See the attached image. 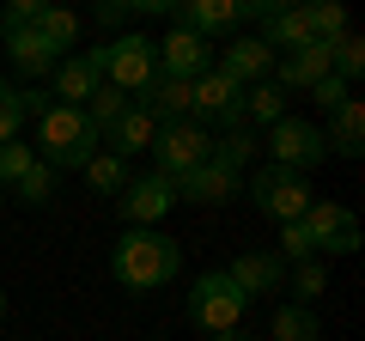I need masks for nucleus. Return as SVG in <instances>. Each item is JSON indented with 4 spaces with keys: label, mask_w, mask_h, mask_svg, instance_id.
Listing matches in <instances>:
<instances>
[{
    "label": "nucleus",
    "mask_w": 365,
    "mask_h": 341,
    "mask_svg": "<svg viewBox=\"0 0 365 341\" xmlns=\"http://www.w3.org/2000/svg\"><path fill=\"white\" fill-rule=\"evenodd\" d=\"M110 275L128 292H158L182 275V244L165 232H122V244L110 250Z\"/></svg>",
    "instance_id": "nucleus-1"
},
{
    "label": "nucleus",
    "mask_w": 365,
    "mask_h": 341,
    "mask_svg": "<svg viewBox=\"0 0 365 341\" xmlns=\"http://www.w3.org/2000/svg\"><path fill=\"white\" fill-rule=\"evenodd\" d=\"M98 146H104V134L86 122V110L49 104V110L37 116V146H31V153H37L49 170H79L91 153H98Z\"/></svg>",
    "instance_id": "nucleus-2"
},
{
    "label": "nucleus",
    "mask_w": 365,
    "mask_h": 341,
    "mask_svg": "<svg viewBox=\"0 0 365 341\" xmlns=\"http://www.w3.org/2000/svg\"><path fill=\"white\" fill-rule=\"evenodd\" d=\"M250 201H256V213L262 220H274V225H292V220H304V208H311V183H304L299 170H287V165H256L250 170Z\"/></svg>",
    "instance_id": "nucleus-3"
},
{
    "label": "nucleus",
    "mask_w": 365,
    "mask_h": 341,
    "mask_svg": "<svg viewBox=\"0 0 365 341\" xmlns=\"http://www.w3.org/2000/svg\"><path fill=\"white\" fill-rule=\"evenodd\" d=\"M244 311H250V299L225 280V268L195 275V287H189V323H195V329H207V335H232V329H244Z\"/></svg>",
    "instance_id": "nucleus-4"
},
{
    "label": "nucleus",
    "mask_w": 365,
    "mask_h": 341,
    "mask_svg": "<svg viewBox=\"0 0 365 341\" xmlns=\"http://www.w3.org/2000/svg\"><path fill=\"white\" fill-rule=\"evenodd\" d=\"M153 79H158V43H153V37L128 31V37H110V43H104V86L140 98Z\"/></svg>",
    "instance_id": "nucleus-5"
},
{
    "label": "nucleus",
    "mask_w": 365,
    "mask_h": 341,
    "mask_svg": "<svg viewBox=\"0 0 365 341\" xmlns=\"http://www.w3.org/2000/svg\"><path fill=\"white\" fill-rule=\"evenodd\" d=\"M153 158H158V177L182 183L189 170H201V165L213 158V134L201 128V122H170V128H158Z\"/></svg>",
    "instance_id": "nucleus-6"
},
{
    "label": "nucleus",
    "mask_w": 365,
    "mask_h": 341,
    "mask_svg": "<svg viewBox=\"0 0 365 341\" xmlns=\"http://www.w3.org/2000/svg\"><path fill=\"white\" fill-rule=\"evenodd\" d=\"M189 122H220V128H244V86L237 79H225L220 67H207V73L189 86Z\"/></svg>",
    "instance_id": "nucleus-7"
},
{
    "label": "nucleus",
    "mask_w": 365,
    "mask_h": 341,
    "mask_svg": "<svg viewBox=\"0 0 365 341\" xmlns=\"http://www.w3.org/2000/svg\"><path fill=\"white\" fill-rule=\"evenodd\" d=\"M268 165H287V170H311V165H323L329 158V141H323V128L317 122H299V116H280L274 122V134H268Z\"/></svg>",
    "instance_id": "nucleus-8"
},
{
    "label": "nucleus",
    "mask_w": 365,
    "mask_h": 341,
    "mask_svg": "<svg viewBox=\"0 0 365 341\" xmlns=\"http://www.w3.org/2000/svg\"><path fill=\"white\" fill-rule=\"evenodd\" d=\"M170 208H177V183L158 177V170L153 177H128V189L116 195V213L128 220V232H153Z\"/></svg>",
    "instance_id": "nucleus-9"
},
{
    "label": "nucleus",
    "mask_w": 365,
    "mask_h": 341,
    "mask_svg": "<svg viewBox=\"0 0 365 341\" xmlns=\"http://www.w3.org/2000/svg\"><path fill=\"white\" fill-rule=\"evenodd\" d=\"M299 225H304V238H311L317 256H353V250H359V220H353L341 201H311Z\"/></svg>",
    "instance_id": "nucleus-10"
},
{
    "label": "nucleus",
    "mask_w": 365,
    "mask_h": 341,
    "mask_svg": "<svg viewBox=\"0 0 365 341\" xmlns=\"http://www.w3.org/2000/svg\"><path fill=\"white\" fill-rule=\"evenodd\" d=\"M98 86H104V43L79 49V55H61V67L49 73V98L55 104H73V110H86V98Z\"/></svg>",
    "instance_id": "nucleus-11"
},
{
    "label": "nucleus",
    "mask_w": 365,
    "mask_h": 341,
    "mask_svg": "<svg viewBox=\"0 0 365 341\" xmlns=\"http://www.w3.org/2000/svg\"><path fill=\"white\" fill-rule=\"evenodd\" d=\"M207 67H213V43L195 37V31H182V25H170V37L158 43V73H165V79H189V86H195Z\"/></svg>",
    "instance_id": "nucleus-12"
},
{
    "label": "nucleus",
    "mask_w": 365,
    "mask_h": 341,
    "mask_svg": "<svg viewBox=\"0 0 365 341\" xmlns=\"http://www.w3.org/2000/svg\"><path fill=\"white\" fill-rule=\"evenodd\" d=\"M213 67H220L225 79H237V86H262V79H274V49L262 37H232L225 49H213Z\"/></svg>",
    "instance_id": "nucleus-13"
},
{
    "label": "nucleus",
    "mask_w": 365,
    "mask_h": 341,
    "mask_svg": "<svg viewBox=\"0 0 365 341\" xmlns=\"http://www.w3.org/2000/svg\"><path fill=\"white\" fill-rule=\"evenodd\" d=\"M170 25L195 31V37H220V31H237L244 25V0H182V6H170Z\"/></svg>",
    "instance_id": "nucleus-14"
},
{
    "label": "nucleus",
    "mask_w": 365,
    "mask_h": 341,
    "mask_svg": "<svg viewBox=\"0 0 365 341\" xmlns=\"http://www.w3.org/2000/svg\"><path fill=\"white\" fill-rule=\"evenodd\" d=\"M225 280H232L244 299H262V292H280V287H287V263L268 256V250H244V256L225 268Z\"/></svg>",
    "instance_id": "nucleus-15"
},
{
    "label": "nucleus",
    "mask_w": 365,
    "mask_h": 341,
    "mask_svg": "<svg viewBox=\"0 0 365 341\" xmlns=\"http://www.w3.org/2000/svg\"><path fill=\"white\" fill-rule=\"evenodd\" d=\"M335 67H329V43H304L299 55H280L274 61V86L280 92H311L317 79H329Z\"/></svg>",
    "instance_id": "nucleus-16"
},
{
    "label": "nucleus",
    "mask_w": 365,
    "mask_h": 341,
    "mask_svg": "<svg viewBox=\"0 0 365 341\" xmlns=\"http://www.w3.org/2000/svg\"><path fill=\"white\" fill-rule=\"evenodd\" d=\"M237 189H244V177H232V170H220L207 158L201 170H189V177L177 183V201H189V208H225Z\"/></svg>",
    "instance_id": "nucleus-17"
},
{
    "label": "nucleus",
    "mask_w": 365,
    "mask_h": 341,
    "mask_svg": "<svg viewBox=\"0 0 365 341\" xmlns=\"http://www.w3.org/2000/svg\"><path fill=\"white\" fill-rule=\"evenodd\" d=\"M6 37V61L19 67V73H31V79H49L55 67H61V55L49 49V43L37 37V25H25V31H0Z\"/></svg>",
    "instance_id": "nucleus-18"
},
{
    "label": "nucleus",
    "mask_w": 365,
    "mask_h": 341,
    "mask_svg": "<svg viewBox=\"0 0 365 341\" xmlns=\"http://www.w3.org/2000/svg\"><path fill=\"white\" fill-rule=\"evenodd\" d=\"M153 141H158V122L146 116L140 104H128V110H122V122L104 134V153H116V158H134V153H153Z\"/></svg>",
    "instance_id": "nucleus-19"
},
{
    "label": "nucleus",
    "mask_w": 365,
    "mask_h": 341,
    "mask_svg": "<svg viewBox=\"0 0 365 341\" xmlns=\"http://www.w3.org/2000/svg\"><path fill=\"white\" fill-rule=\"evenodd\" d=\"M323 141H329V153H341V158L365 153V104L359 98H347V104L335 110V128H323Z\"/></svg>",
    "instance_id": "nucleus-20"
},
{
    "label": "nucleus",
    "mask_w": 365,
    "mask_h": 341,
    "mask_svg": "<svg viewBox=\"0 0 365 341\" xmlns=\"http://www.w3.org/2000/svg\"><path fill=\"white\" fill-rule=\"evenodd\" d=\"M262 43H268V49H287V55H299L304 43H311V25H304V6H274L268 19H262Z\"/></svg>",
    "instance_id": "nucleus-21"
},
{
    "label": "nucleus",
    "mask_w": 365,
    "mask_h": 341,
    "mask_svg": "<svg viewBox=\"0 0 365 341\" xmlns=\"http://www.w3.org/2000/svg\"><path fill=\"white\" fill-rule=\"evenodd\" d=\"M256 146H262V141H256L250 128H225L220 141H213V165L232 170V177H244V170L256 165Z\"/></svg>",
    "instance_id": "nucleus-22"
},
{
    "label": "nucleus",
    "mask_w": 365,
    "mask_h": 341,
    "mask_svg": "<svg viewBox=\"0 0 365 341\" xmlns=\"http://www.w3.org/2000/svg\"><path fill=\"white\" fill-rule=\"evenodd\" d=\"M79 31H86V25H79V13H67V6H49V0H43V13H37V37L49 43L55 55H67V49H73V43H79Z\"/></svg>",
    "instance_id": "nucleus-23"
},
{
    "label": "nucleus",
    "mask_w": 365,
    "mask_h": 341,
    "mask_svg": "<svg viewBox=\"0 0 365 341\" xmlns=\"http://www.w3.org/2000/svg\"><path fill=\"white\" fill-rule=\"evenodd\" d=\"M79 170H86V183L98 189V195H122V189H128V158L104 153V146H98V153H91Z\"/></svg>",
    "instance_id": "nucleus-24"
},
{
    "label": "nucleus",
    "mask_w": 365,
    "mask_h": 341,
    "mask_svg": "<svg viewBox=\"0 0 365 341\" xmlns=\"http://www.w3.org/2000/svg\"><path fill=\"white\" fill-rule=\"evenodd\" d=\"M268 341H323V323H317V311H304V305H280L268 323Z\"/></svg>",
    "instance_id": "nucleus-25"
},
{
    "label": "nucleus",
    "mask_w": 365,
    "mask_h": 341,
    "mask_svg": "<svg viewBox=\"0 0 365 341\" xmlns=\"http://www.w3.org/2000/svg\"><path fill=\"white\" fill-rule=\"evenodd\" d=\"M304 25H311V43H329V49L347 37V13H341L335 0H311L304 6Z\"/></svg>",
    "instance_id": "nucleus-26"
},
{
    "label": "nucleus",
    "mask_w": 365,
    "mask_h": 341,
    "mask_svg": "<svg viewBox=\"0 0 365 341\" xmlns=\"http://www.w3.org/2000/svg\"><path fill=\"white\" fill-rule=\"evenodd\" d=\"M128 104H134L128 92H116V86H98V92L86 98V122H91L98 134H110V128L122 122V110H128Z\"/></svg>",
    "instance_id": "nucleus-27"
},
{
    "label": "nucleus",
    "mask_w": 365,
    "mask_h": 341,
    "mask_svg": "<svg viewBox=\"0 0 365 341\" xmlns=\"http://www.w3.org/2000/svg\"><path fill=\"white\" fill-rule=\"evenodd\" d=\"M244 116H250V122H268V128H274V122L287 116V92H280L274 79L250 86V92H244Z\"/></svg>",
    "instance_id": "nucleus-28"
},
{
    "label": "nucleus",
    "mask_w": 365,
    "mask_h": 341,
    "mask_svg": "<svg viewBox=\"0 0 365 341\" xmlns=\"http://www.w3.org/2000/svg\"><path fill=\"white\" fill-rule=\"evenodd\" d=\"M287 287H292V305L317 311V299L329 292V268H323V263H299V268L287 275Z\"/></svg>",
    "instance_id": "nucleus-29"
},
{
    "label": "nucleus",
    "mask_w": 365,
    "mask_h": 341,
    "mask_svg": "<svg viewBox=\"0 0 365 341\" xmlns=\"http://www.w3.org/2000/svg\"><path fill=\"white\" fill-rule=\"evenodd\" d=\"M13 195L25 201V208H43V201H55V170L43 165V158H37V165H31L25 177H19V183H13Z\"/></svg>",
    "instance_id": "nucleus-30"
},
{
    "label": "nucleus",
    "mask_w": 365,
    "mask_h": 341,
    "mask_svg": "<svg viewBox=\"0 0 365 341\" xmlns=\"http://www.w3.org/2000/svg\"><path fill=\"white\" fill-rule=\"evenodd\" d=\"M329 67H335V79H347V86H353V79L365 73V43L347 31V37H341L335 49H329Z\"/></svg>",
    "instance_id": "nucleus-31"
},
{
    "label": "nucleus",
    "mask_w": 365,
    "mask_h": 341,
    "mask_svg": "<svg viewBox=\"0 0 365 341\" xmlns=\"http://www.w3.org/2000/svg\"><path fill=\"white\" fill-rule=\"evenodd\" d=\"M31 165H37V153H31V146H19V141H6V146H0V189H13Z\"/></svg>",
    "instance_id": "nucleus-32"
},
{
    "label": "nucleus",
    "mask_w": 365,
    "mask_h": 341,
    "mask_svg": "<svg viewBox=\"0 0 365 341\" xmlns=\"http://www.w3.org/2000/svg\"><path fill=\"white\" fill-rule=\"evenodd\" d=\"M280 263H287V268L317 263V250H311V238H304V225H299V220H292V225H280Z\"/></svg>",
    "instance_id": "nucleus-33"
},
{
    "label": "nucleus",
    "mask_w": 365,
    "mask_h": 341,
    "mask_svg": "<svg viewBox=\"0 0 365 341\" xmlns=\"http://www.w3.org/2000/svg\"><path fill=\"white\" fill-rule=\"evenodd\" d=\"M347 98H353V86H347V79H335V73L311 86V104H317V110H329V116H335V110L347 104Z\"/></svg>",
    "instance_id": "nucleus-34"
},
{
    "label": "nucleus",
    "mask_w": 365,
    "mask_h": 341,
    "mask_svg": "<svg viewBox=\"0 0 365 341\" xmlns=\"http://www.w3.org/2000/svg\"><path fill=\"white\" fill-rule=\"evenodd\" d=\"M19 128H25V116H19V92L0 79V146L6 141H19Z\"/></svg>",
    "instance_id": "nucleus-35"
},
{
    "label": "nucleus",
    "mask_w": 365,
    "mask_h": 341,
    "mask_svg": "<svg viewBox=\"0 0 365 341\" xmlns=\"http://www.w3.org/2000/svg\"><path fill=\"white\" fill-rule=\"evenodd\" d=\"M37 13H43V0H13V6L0 13V31H25V25H37Z\"/></svg>",
    "instance_id": "nucleus-36"
},
{
    "label": "nucleus",
    "mask_w": 365,
    "mask_h": 341,
    "mask_svg": "<svg viewBox=\"0 0 365 341\" xmlns=\"http://www.w3.org/2000/svg\"><path fill=\"white\" fill-rule=\"evenodd\" d=\"M49 104H55V98L43 92V86H25V92H19V116H31V122H37L43 110H49Z\"/></svg>",
    "instance_id": "nucleus-37"
},
{
    "label": "nucleus",
    "mask_w": 365,
    "mask_h": 341,
    "mask_svg": "<svg viewBox=\"0 0 365 341\" xmlns=\"http://www.w3.org/2000/svg\"><path fill=\"white\" fill-rule=\"evenodd\" d=\"M128 13H134V6H122V0H104V6H98V25H122Z\"/></svg>",
    "instance_id": "nucleus-38"
},
{
    "label": "nucleus",
    "mask_w": 365,
    "mask_h": 341,
    "mask_svg": "<svg viewBox=\"0 0 365 341\" xmlns=\"http://www.w3.org/2000/svg\"><path fill=\"white\" fill-rule=\"evenodd\" d=\"M213 341H250V335H244V329H232V335H213Z\"/></svg>",
    "instance_id": "nucleus-39"
},
{
    "label": "nucleus",
    "mask_w": 365,
    "mask_h": 341,
    "mask_svg": "<svg viewBox=\"0 0 365 341\" xmlns=\"http://www.w3.org/2000/svg\"><path fill=\"white\" fill-rule=\"evenodd\" d=\"M0 323H6V292H0Z\"/></svg>",
    "instance_id": "nucleus-40"
}]
</instances>
